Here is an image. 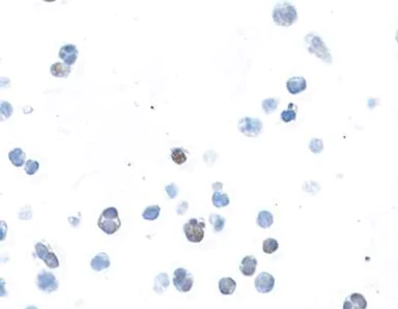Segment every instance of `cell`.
<instances>
[{"mask_svg": "<svg viewBox=\"0 0 398 309\" xmlns=\"http://www.w3.org/2000/svg\"><path fill=\"white\" fill-rule=\"evenodd\" d=\"M273 21L278 26L288 27L292 25L298 19L297 9L289 2H279L273 8Z\"/></svg>", "mask_w": 398, "mask_h": 309, "instance_id": "1", "label": "cell"}, {"mask_svg": "<svg viewBox=\"0 0 398 309\" xmlns=\"http://www.w3.org/2000/svg\"><path fill=\"white\" fill-rule=\"evenodd\" d=\"M121 225L118 211L114 207H110L102 212L98 220V226L107 234L115 233Z\"/></svg>", "mask_w": 398, "mask_h": 309, "instance_id": "2", "label": "cell"}, {"mask_svg": "<svg viewBox=\"0 0 398 309\" xmlns=\"http://www.w3.org/2000/svg\"><path fill=\"white\" fill-rule=\"evenodd\" d=\"M306 42L308 43V51L309 53L319 57L326 64H331L333 58L330 54V51L328 47L326 46L324 40L315 34H309L306 37Z\"/></svg>", "mask_w": 398, "mask_h": 309, "instance_id": "3", "label": "cell"}, {"mask_svg": "<svg viewBox=\"0 0 398 309\" xmlns=\"http://www.w3.org/2000/svg\"><path fill=\"white\" fill-rule=\"evenodd\" d=\"M206 222L203 220H198L196 218L190 219L183 225V232L186 238L191 243H200L205 238Z\"/></svg>", "mask_w": 398, "mask_h": 309, "instance_id": "4", "label": "cell"}, {"mask_svg": "<svg viewBox=\"0 0 398 309\" xmlns=\"http://www.w3.org/2000/svg\"><path fill=\"white\" fill-rule=\"evenodd\" d=\"M173 284L180 293H189L194 284V277L185 268H178L173 273Z\"/></svg>", "mask_w": 398, "mask_h": 309, "instance_id": "5", "label": "cell"}, {"mask_svg": "<svg viewBox=\"0 0 398 309\" xmlns=\"http://www.w3.org/2000/svg\"><path fill=\"white\" fill-rule=\"evenodd\" d=\"M35 251L38 259L42 260L50 269H56L59 267L58 257L44 242H37L35 246Z\"/></svg>", "mask_w": 398, "mask_h": 309, "instance_id": "6", "label": "cell"}, {"mask_svg": "<svg viewBox=\"0 0 398 309\" xmlns=\"http://www.w3.org/2000/svg\"><path fill=\"white\" fill-rule=\"evenodd\" d=\"M239 130L242 134L247 137H256L259 135L262 129V122L259 118L254 117H243L238 123Z\"/></svg>", "mask_w": 398, "mask_h": 309, "instance_id": "7", "label": "cell"}, {"mask_svg": "<svg viewBox=\"0 0 398 309\" xmlns=\"http://www.w3.org/2000/svg\"><path fill=\"white\" fill-rule=\"evenodd\" d=\"M36 285L39 291L50 294L58 290V280L53 273L42 270L36 277Z\"/></svg>", "mask_w": 398, "mask_h": 309, "instance_id": "8", "label": "cell"}, {"mask_svg": "<svg viewBox=\"0 0 398 309\" xmlns=\"http://www.w3.org/2000/svg\"><path fill=\"white\" fill-rule=\"evenodd\" d=\"M255 288L260 294H268L273 291L275 286V278L268 272L259 273L254 280Z\"/></svg>", "mask_w": 398, "mask_h": 309, "instance_id": "9", "label": "cell"}, {"mask_svg": "<svg viewBox=\"0 0 398 309\" xmlns=\"http://www.w3.org/2000/svg\"><path fill=\"white\" fill-rule=\"evenodd\" d=\"M367 300L366 298L359 293H354L345 298L342 305V309H366Z\"/></svg>", "mask_w": 398, "mask_h": 309, "instance_id": "10", "label": "cell"}, {"mask_svg": "<svg viewBox=\"0 0 398 309\" xmlns=\"http://www.w3.org/2000/svg\"><path fill=\"white\" fill-rule=\"evenodd\" d=\"M78 49L75 45L72 44H67L63 46L59 50V57L60 59L64 60V64L68 66H72L76 63V60L78 58Z\"/></svg>", "mask_w": 398, "mask_h": 309, "instance_id": "11", "label": "cell"}, {"mask_svg": "<svg viewBox=\"0 0 398 309\" xmlns=\"http://www.w3.org/2000/svg\"><path fill=\"white\" fill-rule=\"evenodd\" d=\"M256 268H257V260L255 259L253 255H247L245 256L241 262L240 271L244 276L251 277L255 274V272H256Z\"/></svg>", "mask_w": 398, "mask_h": 309, "instance_id": "12", "label": "cell"}, {"mask_svg": "<svg viewBox=\"0 0 398 309\" xmlns=\"http://www.w3.org/2000/svg\"><path fill=\"white\" fill-rule=\"evenodd\" d=\"M287 88L289 94H291V95L301 94L302 91H304L306 88H307V81L305 80L304 77H299V76L291 77L287 82Z\"/></svg>", "mask_w": 398, "mask_h": 309, "instance_id": "13", "label": "cell"}, {"mask_svg": "<svg viewBox=\"0 0 398 309\" xmlns=\"http://www.w3.org/2000/svg\"><path fill=\"white\" fill-rule=\"evenodd\" d=\"M90 267H91V269L97 272L104 271L110 267V257L105 252L98 253L94 259L91 260Z\"/></svg>", "mask_w": 398, "mask_h": 309, "instance_id": "14", "label": "cell"}, {"mask_svg": "<svg viewBox=\"0 0 398 309\" xmlns=\"http://www.w3.org/2000/svg\"><path fill=\"white\" fill-rule=\"evenodd\" d=\"M218 286H219V291L222 295L229 296L236 292L237 282L230 277H223L219 280Z\"/></svg>", "mask_w": 398, "mask_h": 309, "instance_id": "15", "label": "cell"}, {"mask_svg": "<svg viewBox=\"0 0 398 309\" xmlns=\"http://www.w3.org/2000/svg\"><path fill=\"white\" fill-rule=\"evenodd\" d=\"M71 71H72L71 67L63 63H55L50 68L51 74L57 78H68L71 74Z\"/></svg>", "mask_w": 398, "mask_h": 309, "instance_id": "16", "label": "cell"}, {"mask_svg": "<svg viewBox=\"0 0 398 309\" xmlns=\"http://www.w3.org/2000/svg\"><path fill=\"white\" fill-rule=\"evenodd\" d=\"M169 277L166 273H160L156 276L154 281V291L157 294L164 293V291L169 286Z\"/></svg>", "mask_w": 398, "mask_h": 309, "instance_id": "17", "label": "cell"}, {"mask_svg": "<svg viewBox=\"0 0 398 309\" xmlns=\"http://www.w3.org/2000/svg\"><path fill=\"white\" fill-rule=\"evenodd\" d=\"M8 158H9V160H11L14 166L21 167L25 163L26 154L23 152L22 149L17 148V149H14L12 152H9Z\"/></svg>", "mask_w": 398, "mask_h": 309, "instance_id": "18", "label": "cell"}, {"mask_svg": "<svg viewBox=\"0 0 398 309\" xmlns=\"http://www.w3.org/2000/svg\"><path fill=\"white\" fill-rule=\"evenodd\" d=\"M256 223L261 229H270L274 223V216L269 211H260L257 216Z\"/></svg>", "mask_w": 398, "mask_h": 309, "instance_id": "19", "label": "cell"}, {"mask_svg": "<svg viewBox=\"0 0 398 309\" xmlns=\"http://www.w3.org/2000/svg\"><path fill=\"white\" fill-rule=\"evenodd\" d=\"M212 201H213V204L215 205L216 208L227 207V205L230 202L228 195L226 193H222V192H219V191L213 194Z\"/></svg>", "mask_w": 398, "mask_h": 309, "instance_id": "20", "label": "cell"}, {"mask_svg": "<svg viewBox=\"0 0 398 309\" xmlns=\"http://www.w3.org/2000/svg\"><path fill=\"white\" fill-rule=\"evenodd\" d=\"M209 221L213 226L214 232H221L224 229V226H225V223H226V219L222 217V216L219 214H211Z\"/></svg>", "mask_w": 398, "mask_h": 309, "instance_id": "21", "label": "cell"}, {"mask_svg": "<svg viewBox=\"0 0 398 309\" xmlns=\"http://www.w3.org/2000/svg\"><path fill=\"white\" fill-rule=\"evenodd\" d=\"M160 212L161 208L159 205H150V207H147L145 210L144 214H142V218L147 221H154L159 217Z\"/></svg>", "mask_w": 398, "mask_h": 309, "instance_id": "22", "label": "cell"}, {"mask_svg": "<svg viewBox=\"0 0 398 309\" xmlns=\"http://www.w3.org/2000/svg\"><path fill=\"white\" fill-rule=\"evenodd\" d=\"M278 105H279L278 99H274V98L265 99L261 103L262 110L264 111V113H267V115H271V113L276 111L278 108Z\"/></svg>", "mask_w": 398, "mask_h": 309, "instance_id": "23", "label": "cell"}, {"mask_svg": "<svg viewBox=\"0 0 398 309\" xmlns=\"http://www.w3.org/2000/svg\"><path fill=\"white\" fill-rule=\"evenodd\" d=\"M171 159L178 165H181V164L185 163L187 161V154L185 150H182L181 148H176L171 150Z\"/></svg>", "mask_w": 398, "mask_h": 309, "instance_id": "24", "label": "cell"}, {"mask_svg": "<svg viewBox=\"0 0 398 309\" xmlns=\"http://www.w3.org/2000/svg\"><path fill=\"white\" fill-rule=\"evenodd\" d=\"M279 248V243L277 240H275L273 238L265 239L262 244V250L264 253L267 254H273L274 252H276Z\"/></svg>", "mask_w": 398, "mask_h": 309, "instance_id": "25", "label": "cell"}, {"mask_svg": "<svg viewBox=\"0 0 398 309\" xmlns=\"http://www.w3.org/2000/svg\"><path fill=\"white\" fill-rule=\"evenodd\" d=\"M39 168V163L36 160H27L25 163V172L28 176H34Z\"/></svg>", "mask_w": 398, "mask_h": 309, "instance_id": "26", "label": "cell"}, {"mask_svg": "<svg viewBox=\"0 0 398 309\" xmlns=\"http://www.w3.org/2000/svg\"><path fill=\"white\" fill-rule=\"evenodd\" d=\"M309 150L313 154H320L324 150V142L322 139L319 138H313L309 142Z\"/></svg>", "mask_w": 398, "mask_h": 309, "instance_id": "27", "label": "cell"}, {"mask_svg": "<svg viewBox=\"0 0 398 309\" xmlns=\"http://www.w3.org/2000/svg\"><path fill=\"white\" fill-rule=\"evenodd\" d=\"M0 113H1L2 119H6L13 115V106L9 103L2 101L1 106H0Z\"/></svg>", "mask_w": 398, "mask_h": 309, "instance_id": "28", "label": "cell"}, {"mask_svg": "<svg viewBox=\"0 0 398 309\" xmlns=\"http://www.w3.org/2000/svg\"><path fill=\"white\" fill-rule=\"evenodd\" d=\"M280 117L284 122H290V121L295 120V118H297V112L292 109H287V110L282 111Z\"/></svg>", "mask_w": 398, "mask_h": 309, "instance_id": "29", "label": "cell"}, {"mask_svg": "<svg viewBox=\"0 0 398 309\" xmlns=\"http://www.w3.org/2000/svg\"><path fill=\"white\" fill-rule=\"evenodd\" d=\"M165 190L170 198H176L179 194V188L176 184H170L165 187Z\"/></svg>", "mask_w": 398, "mask_h": 309, "instance_id": "30", "label": "cell"}, {"mask_svg": "<svg viewBox=\"0 0 398 309\" xmlns=\"http://www.w3.org/2000/svg\"><path fill=\"white\" fill-rule=\"evenodd\" d=\"M188 210V202L187 201H182L181 202L178 207H177V213L178 215H183Z\"/></svg>", "mask_w": 398, "mask_h": 309, "instance_id": "31", "label": "cell"}, {"mask_svg": "<svg viewBox=\"0 0 398 309\" xmlns=\"http://www.w3.org/2000/svg\"><path fill=\"white\" fill-rule=\"evenodd\" d=\"M221 188H222V184L221 183H215L213 185V189L216 190L215 192H218V190L221 189Z\"/></svg>", "mask_w": 398, "mask_h": 309, "instance_id": "32", "label": "cell"}, {"mask_svg": "<svg viewBox=\"0 0 398 309\" xmlns=\"http://www.w3.org/2000/svg\"><path fill=\"white\" fill-rule=\"evenodd\" d=\"M1 224L3 225L2 228H3V232H2V238H1V240H4V235H5V222H1Z\"/></svg>", "mask_w": 398, "mask_h": 309, "instance_id": "33", "label": "cell"}, {"mask_svg": "<svg viewBox=\"0 0 398 309\" xmlns=\"http://www.w3.org/2000/svg\"><path fill=\"white\" fill-rule=\"evenodd\" d=\"M24 309H37V307L36 306H33V305H30V306H27L26 308H24Z\"/></svg>", "mask_w": 398, "mask_h": 309, "instance_id": "34", "label": "cell"}, {"mask_svg": "<svg viewBox=\"0 0 398 309\" xmlns=\"http://www.w3.org/2000/svg\"><path fill=\"white\" fill-rule=\"evenodd\" d=\"M395 39H396V40H397V43H398V30L396 32V36H395Z\"/></svg>", "mask_w": 398, "mask_h": 309, "instance_id": "35", "label": "cell"}]
</instances>
